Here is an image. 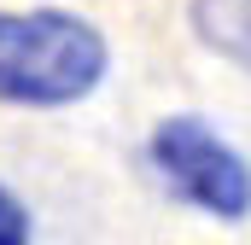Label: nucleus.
<instances>
[{"label": "nucleus", "instance_id": "2", "mask_svg": "<svg viewBox=\"0 0 251 245\" xmlns=\"http://www.w3.org/2000/svg\"><path fill=\"white\" fill-rule=\"evenodd\" d=\"M152 158H158L164 181L176 187L187 204L210 210V216H228V222H240L251 210V170L240 164V152L222 146L204 122L170 117L152 134Z\"/></svg>", "mask_w": 251, "mask_h": 245}, {"label": "nucleus", "instance_id": "4", "mask_svg": "<svg viewBox=\"0 0 251 245\" xmlns=\"http://www.w3.org/2000/svg\"><path fill=\"white\" fill-rule=\"evenodd\" d=\"M0 245H29V210L0 187Z\"/></svg>", "mask_w": 251, "mask_h": 245}, {"label": "nucleus", "instance_id": "3", "mask_svg": "<svg viewBox=\"0 0 251 245\" xmlns=\"http://www.w3.org/2000/svg\"><path fill=\"white\" fill-rule=\"evenodd\" d=\"M199 35L222 53L251 64V0H199Z\"/></svg>", "mask_w": 251, "mask_h": 245}, {"label": "nucleus", "instance_id": "1", "mask_svg": "<svg viewBox=\"0 0 251 245\" xmlns=\"http://www.w3.org/2000/svg\"><path fill=\"white\" fill-rule=\"evenodd\" d=\"M105 76V41L70 12H0V99L70 105Z\"/></svg>", "mask_w": 251, "mask_h": 245}]
</instances>
